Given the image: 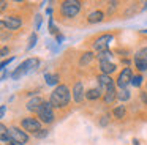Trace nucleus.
Listing matches in <instances>:
<instances>
[{
    "instance_id": "14",
    "label": "nucleus",
    "mask_w": 147,
    "mask_h": 145,
    "mask_svg": "<svg viewBox=\"0 0 147 145\" xmlns=\"http://www.w3.org/2000/svg\"><path fill=\"white\" fill-rule=\"evenodd\" d=\"M115 98H117V91H115V85L112 84L111 87H109L108 90L105 91V103H106V104H111L112 101L115 99Z\"/></svg>"
},
{
    "instance_id": "22",
    "label": "nucleus",
    "mask_w": 147,
    "mask_h": 145,
    "mask_svg": "<svg viewBox=\"0 0 147 145\" xmlns=\"http://www.w3.org/2000/svg\"><path fill=\"white\" fill-rule=\"evenodd\" d=\"M96 57H98V60H100V62H105V60H111L112 54H111V50L108 49V50H103V52H100Z\"/></svg>"
},
{
    "instance_id": "23",
    "label": "nucleus",
    "mask_w": 147,
    "mask_h": 145,
    "mask_svg": "<svg viewBox=\"0 0 147 145\" xmlns=\"http://www.w3.org/2000/svg\"><path fill=\"white\" fill-rule=\"evenodd\" d=\"M141 84H142V76L141 74L133 76V79H131V85H133V87H139Z\"/></svg>"
},
{
    "instance_id": "18",
    "label": "nucleus",
    "mask_w": 147,
    "mask_h": 145,
    "mask_svg": "<svg viewBox=\"0 0 147 145\" xmlns=\"http://www.w3.org/2000/svg\"><path fill=\"white\" fill-rule=\"evenodd\" d=\"M45 81L48 85H57L59 84V76L57 74H51V72H46L45 74Z\"/></svg>"
},
{
    "instance_id": "11",
    "label": "nucleus",
    "mask_w": 147,
    "mask_h": 145,
    "mask_svg": "<svg viewBox=\"0 0 147 145\" xmlns=\"http://www.w3.org/2000/svg\"><path fill=\"white\" fill-rule=\"evenodd\" d=\"M96 81H98V84H100V88H101V90H105V91L108 90V88L111 87L112 84H114L109 74H100Z\"/></svg>"
},
{
    "instance_id": "17",
    "label": "nucleus",
    "mask_w": 147,
    "mask_h": 145,
    "mask_svg": "<svg viewBox=\"0 0 147 145\" xmlns=\"http://www.w3.org/2000/svg\"><path fill=\"white\" fill-rule=\"evenodd\" d=\"M95 58V55H93V52H84L82 57L79 58V65H89L92 60Z\"/></svg>"
},
{
    "instance_id": "28",
    "label": "nucleus",
    "mask_w": 147,
    "mask_h": 145,
    "mask_svg": "<svg viewBox=\"0 0 147 145\" xmlns=\"http://www.w3.org/2000/svg\"><path fill=\"white\" fill-rule=\"evenodd\" d=\"M36 137H40V139H41V137H46V136H48V131H46V129H41V131H40V132H36Z\"/></svg>"
},
{
    "instance_id": "19",
    "label": "nucleus",
    "mask_w": 147,
    "mask_h": 145,
    "mask_svg": "<svg viewBox=\"0 0 147 145\" xmlns=\"http://www.w3.org/2000/svg\"><path fill=\"white\" fill-rule=\"evenodd\" d=\"M117 98L122 101V103H125V101H128L131 98V93L127 90V88H122V90H119V93H117Z\"/></svg>"
},
{
    "instance_id": "9",
    "label": "nucleus",
    "mask_w": 147,
    "mask_h": 145,
    "mask_svg": "<svg viewBox=\"0 0 147 145\" xmlns=\"http://www.w3.org/2000/svg\"><path fill=\"white\" fill-rule=\"evenodd\" d=\"M2 25L7 27L8 30H18V28L22 25V21H21V17H18V16H7V17H3V21H2Z\"/></svg>"
},
{
    "instance_id": "5",
    "label": "nucleus",
    "mask_w": 147,
    "mask_h": 145,
    "mask_svg": "<svg viewBox=\"0 0 147 145\" xmlns=\"http://www.w3.org/2000/svg\"><path fill=\"white\" fill-rule=\"evenodd\" d=\"M21 126H22L24 131H29L32 134H36V132L41 131V122L38 118H33V117H26V118L21 122Z\"/></svg>"
},
{
    "instance_id": "3",
    "label": "nucleus",
    "mask_w": 147,
    "mask_h": 145,
    "mask_svg": "<svg viewBox=\"0 0 147 145\" xmlns=\"http://www.w3.org/2000/svg\"><path fill=\"white\" fill-rule=\"evenodd\" d=\"M38 118H40V122L41 123H46V125H48V123H52L54 122V118H55V115H54V107H52V104L49 103H43L41 104V107H40L38 109Z\"/></svg>"
},
{
    "instance_id": "30",
    "label": "nucleus",
    "mask_w": 147,
    "mask_h": 145,
    "mask_svg": "<svg viewBox=\"0 0 147 145\" xmlns=\"http://www.w3.org/2000/svg\"><path fill=\"white\" fill-rule=\"evenodd\" d=\"M7 54H8V49L7 47H2V55H7Z\"/></svg>"
},
{
    "instance_id": "21",
    "label": "nucleus",
    "mask_w": 147,
    "mask_h": 145,
    "mask_svg": "<svg viewBox=\"0 0 147 145\" xmlns=\"http://www.w3.org/2000/svg\"><path fill=\"white\" fill-rule=\"evenodd\" d=\"M115 118H123L125 117V106H117L114 110H112Z\"/></svg>"
},
{
    "instance_id": "13",
    "label": "nucleus",
    "mask_w": 147,
    "mask_h": 145,
    "mask_svg": "<svg viewBox=\"0 0 147 145\" xmlns=\"http://www.w3.org/2000/svg\"><path fill=\"white\" fill-rule=\"evenodd\" d=\"M45 103V101L41 99L40 96H35L32 98V99L27 103V110H30V112H38V109L41 107V104Z\"/></svg>"
},
{
    "instance_id": "24",
    "label": "nucleus",
    "mask_w": 147,
    "mask_h": 145,
    "mask_svg": "<svg viewBox=\"0 0 147 145\" xmlns=\"http://www.w3.org/2000/svg\"><path fill=\"white\" fill-rule=\"evenodd\" d=\"M36 40H38V38H36V33H32V35H30V40H29V46H27V49H29V50L32 49V47L36 44Z\"/></svg>"
},
{
    "instance_id": "25",
    "label": "nucleus",
    "mask_w": 147,
    "mask_h": 145,
    "mask_svg": "<svg viewBox=\"0 0 147 145\" xmlns=\"http://www.w3.org/2000/svg\"><path fill=\"white\" fill-rule=\"evenodd\" d=\"M35 19H36V22H35V28H36V30H40V27H41V16L38 14Z\"/></svg>"
},
{
    "instance_id": "6",
    "label": "nucleus",
    "mask_w": 147,
    "mask_h": 145,
    "mask_svg": "<svg viewBox=\"0 0 147 145\" xmlns=\"http://www.w3.org/2000/svg\"><path fill=\"white\" fill-rule=\"evenodd\" d=\"M10 137L18 145H26L29 142V134L26 131H22L21 128H18V126H11L10 128Z\"/></svg>"
},
{
    "instance_id": "32",
    "label": "nucleus",
    "mask_w": 147,
    "mask_h": 145,
    "mask_svg": "<svg viewBox=\"0 0 147 145\" xmlns=\"http://www.w3.org/2000/svg\"><path fill=\"white\" fill-rule=\"evenodd\" d=\"M141 96H142V101H144V103H147V96H146V93H142Z\"/></svg>"
},
{
    "instance_id": "26",
    "label": "nucleus",
    "mask_w": 147,
    "mask_h": 145,
    "mask_svg": "<svg viewBox=\"0 0 147 145\" xmlns=\"http://www.w3.org/2000/svg\"><path fill=\"white\" fill-rule=\"evenodd\" d=\"M13 60H14V57H10L8 60H3V62H2V69H5V68H7V65H8V63H11Z\"/></svg>"
},
{
    "instance_id": "8",
    "label": "nucleus",
    "mask_w": 147,
    "mask_h": 145,
    "mask_svg": "<svg viewBox=\"0 0 147 145\" xmlns=\"http://www.w3.org/2000/svg\"><path fill=\"white\" fill-rule=\"evenodd\" d=\"M131 79H133V71H131V68H123L122 72L119 74L115 84H117V87L122 90V88H127L128 84H131Z\"/></svg>"
},
{
    "instance_id": "34",
    "label": "nucleus",
    "mask_w": 147,
    "mask_h": 145,
    "mask_svg": "<svg viewBox=\"0 0 147 145\" xmlns=\"http://www.w3.org/2000/svg\"><path fill=\"white\" fill-rule=\"evenodd\" d=\"M146 8H147V2H146Z\"/></svg>"
},
{
    "instance_id": "12",
    "label": "nucleus",
    "mask_w": 147,
    "mask_h": 145,
    "mask_svg": "<svg viewBox=\"0 0 147 145\" xmlns=\"http://www.w3.org/2000/svg\"><path fill=\"white\" fill-rule=\"evenodd\" d=\"M100 69H101V74L111 76V72H114L115 69H117V66L112 62H109V60H105V62H100Z\"/></svg>"
},
{
    "instance_id": "1",
    "label": "nucleus",
    "mask_w": 147,
    "mask_h": 145,
    "mask_svg": "<svg viewBox=\"0 0 147 145\" xmlns=\"http://www.w3.org/2000/svg\"><path fill=\"white\" fill-rule=\"evenodd\" d=\"M70 88L67 85H57L54 88V91L51 93V98H49V103L52 104V107H65L70 103Z\"/></svg>"
},
{
    "instance_id": "4",
    "label": "nucleus",
    "mask_w": 147,
    "mask_h": 145,
    "mask_svg": "<svg viewBox=\"0 0 147 145\" xmlns=\"http://www.w3.org/2000/svg\"><path fill=\"white\" fill-rule=\"evenodd\" d=\"M79 9H81V2H78V0H67L60 6V11L65 17H74L79 13Z\"/></svg>"
},
{
    "instance_id": "27",
    "label": "nucleus",
    "mask_w": 147,
    "mask_h": 145,
    "mask_svg": "<svg viewBox=\"0 0 147 145\" xmlns=\"http://www.w3.org/2000/svg\"><path fill=\"white\" fill-rule=\"evenodd\" d=\"M49 28H51V32H52V33H57V28H55L54 27V21H52V19H49Z\"/></svg>"
},
{
    "instance_id": "29",
    "label": "nucleus",
    "mask_w": 147,
    "mask_h": 145,
    "mask_svg": "<svg viewBox=\"0 0 147 145\" xmlns=\"http://www.w3.org/2000/svg\"><path fill=\"white\" fill-rule=\"evenodd\" d=\"M108 118H109V115H105V117H103V120H101L100 123H101V125L105 126V125H106V122H108Z\"/></svg>"
},
{
    "instance_id": "2",
    "label": "nucleus",
    "mask_w": 147,
    "mask_h": 145,
    "mask_svg": "<svg viewBox=\"0 0 147 145\" xmlns=\"http://www.w3.org/2000/svg\"><path fill=\"white\" fill-rule=\"evenodd\" d=\"M38 63H40L38 58H27V60H24V62L21 63V65L18 66L13 72H11V79L18 81V79L22 77L24 74H29L30 71H33V69L38 66Z\"/></svg>"
},
{
    "instance_id": "10",
    "label": "nucleus",
    "mask_w": 147,
    "mask_h": 145,
    "mask_svg": "<svg viewBox=\"0 0 147 145\" xmlns=\"http://www.w3.org/2000/svg\"><path fill=\"white\" fill-rule=\"evenodd\" d=\"M73 99L76 101V103H82L84 101V96H86V93H84V85H82V82L81 81H78L76 84H74V87H73Z\"/></svg>"
},
{
    "instance_id": "31",
    "label": "nucleus",
    "mask_w": 147,
    "mask_h": 145,
    "mask_svg": "<svg viewBox=\"0 0 147 145\" xmlns=\"http://www.w3.org/2000/svg\"><path fill=\"white\" fill-rule=\"evenodd\" d=\"M5 110H7V106H2V117L5 115Z\"/></svg>"
},
{
    "instance_id": "16",
    "label": "nucleus",
    "mask_w": 147,
    "mask_h": 145,
    "mask_svg": "<svg viewBox=\"0 0 147 145\" xmlns=\"http://www.w3.org/2000/svg\"><path fill=\"white\" fill-rule=\"evenodd\" d=\"M100 96H101V88H90L86 93L87 99H98Z\"/></svg>"
},
{
    "instance_id": "15",
    "label": "nucleus",
    "mask_w": 147,
    "mask_h": 145,
    "mask_svg": "<svg viewBox=\"0 0 147 145\" xmlns=\"http://www.w3.org/2000/svg\"><path fill=\"white\" fill-rule=\"evenodd\" d=\"M103 16H105V14H103V11H100V9H98V11H92L89 14V17H87V21H89L90 24H96V22H101L103 21Z\"/></svg>"
},
{
    "instance_id": "33",
    "label": "nucleus",
    "mask_w": 147,
    "mask_h": 145,
    "mask_svg": "<svg viewBox=\"0 0 147 145\" xmlns=\"http://www.w3.org/2000/svg\"><path fill=\"white\" fill-rule=\"evenodd\" d=\"M8 145H18V144H16V142H13V140H10V142H8Z\"/></svg>"
},
{
    "instance_id": "7",
    "label": "nucleus",
    "mask_w": 147,
    "mask_h": 145,
    "mask_svg": "<svg viewBox=\"0 0 147 145\" xmlns=\"http://www.w3.org/2000/svg\"><path fill=\"white\" fill-rule=\"evenodd\" d=\"M114 40V36L112 35H109V33H106V35H101V36H98L95 40V43H93V49L96 50V52H103V50H108V47H109V43Z\"/></svg>"
},
{
    "instance_id": "20",
    "label": "nucleus",
    "mask_w": 147,
    "mask_h": 145,
    "mask_svg": "<svg viewBox=\"0 0 147 145\" xmlns=\"http://www.w3.org/2000/svg\"><path fill=\"white\" fill-rule=\"evenodd\" d=\"M134 60H146L147 62V47H141V49L134 54Z\"/></svg>"
}]
</instances>
